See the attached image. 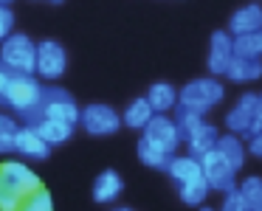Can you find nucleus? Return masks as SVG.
I'll use <instances>...</instances> for the list:
<instances>
[{
  "instance_id": "obj_1",
  "label": "nucleus",
  "mask_w": 262,
  "mask_h": 211,
  "mask_svg": "<svg viewBox=\"0 0 262 211\" xmlns=\"http://www.w3.org/2000/svg\"><path fill=\"white\" fill-rule=\"evenodd\" d=\"M79 115H82V110L76 107L74 96H71L68 90H62V87H46L40 104H37L34 110H29V113H23L20 119H23L26 127H37L42 119L65 121V124L76 127L79 124Z\"/></svg>"
},
{
  "instance_id": "obj_2",
  "label": "nucleus",
  "mask_w": 262,
  "mask_h": 211,
  "mask_svg": "<svg viewBox=\"0 0 262 211\" xmlns=\"http://www.w3.org/2000/svg\"><path fill=\"white\" fill-rule=\"evenodd\" d=\"M42 90H46V87L40 85V79H37L34 74H14L12 82H9V87H6V93H3V104L12 107L17 115H23V113H29V110H34L37 104H40Z\"/></svg>"
},
{
  "instance_id": "obj_3",
  "label": "nucleus",
  "mask_w": 262,
  "mask_h": 211,
  "mask_svg": "<svg viewBox=\"0 0 262 211\" xmlns=\"http://www.w3.org/2000/svg\"><path fill=\"white\" fill-rule=\"evenodd\" d=\"M223 96H226V87L220 85V79L217 76H203V79H192L181 90V104L194 107L198 113L206 115L211 107H217L223 102Z\"/></svg>"
},
{
  "instance_id": "obj_4",
  "label": "nucleus",
  "mask_w": 262,
  "mask_h": 211,
  "mask_svg": "<svg viewBox=\"0 0 262 211\" xmlns=\"http://www.w3.org/2000/svg\"><path fill=\"white\" fill-rule=\"evenodd\" d=\"M0 59L14 74H34L37 71V42L26 34H12L6 42H0Z\"/></svg>"
},
{
  "instance_id": "obj_5",
  "label": "nucleus",
  "mask_w": 262,
  "mask_h": 211,
  "mask_svg": "<svg viewBox=\"0 0 262 211\" xmlns=\"http://www.w3.org/2000/svg\"><path fill=\"white\" fill-rule=\"evenodd\" d=\"M0 189L14 192L23 200H29L34 192L42 189V183L26 163H20V160H3L0 163Z\"/></svg>"
},
{
  "instance_id": "obj_6",
  "label": "nucleus",
  "mask_w": 262,
  "mask_h": 211,
  "mask_svg": "<svg viewBox=\"0 0 262 211\" xmlns=\"http://www.w3.org/2000/svg\"><path fill=\"white\" fill-rule=\"evenodd\" d=\"M65 68H68V54H65V48L57 40H42L37 45V71L34 74L40 79L54 82L65 74Z\"/></svg>"
},
{
  "instance_id": "obj_7",
  "label": "nucleus",
  "mask_w": 262,
  "mask_h": 211,
  "mask_svg": "<svg viewBox=\"0 0 262 211\" xmlns=\"http://www.w3.org/2000/svg\"><path fill=\"white\" fill-rule=\"evenodd\" d=\"M200 163H203V175H206V180H209V186L214 189V192L226 194V192H231V189H237V169H234L217 149H211L209 155H203Z\"/></svg>"
},
{
  "instance_id": "obj_8",
  "label": "nucleus",
  "mask_w": 262,
  "mask_h": 211,
  "mask_svg": "<svg viewBox=\"0 0 262 211\" xmlns=\"http://www.w3.org/2000/svg\"><path fill=\"white\" fill-rule=\"evenodd\" d=\"M79 124L85 127L91 135H113L124 121H121V115L116 113L113 107H107V104H88L79 115Z\"/></svg>"
},
{
  "instance_id": "obj_9",
  "label": "nucleus",
  "mask_w": 262,
  "mask_h": 211,
  "mask_svg": "<svg viewBox=\"0 0 262 211\" xmlns=\"http://www.w3.org/2000/svg\"><path fill=\"white\" fill-rule=\"evenodd\" d=\"M256 107H259V93H243L237 99V104L231 107V113L226 115L228 132H234L239 138H251V124H254Z\"/></svg>"
},
{
  "instance_id": "obj_10",
  "label": "nucleus",
  "mask_w": 262,
  "mask_h": 211,
  "mask_svg": "<svg viewBox=\"0 0 262 211\" xmlns=\"http://www.w3.org/2000/svg\"><path fill=\"white\" fill-rule=\"evenodd\" d=\"M237 57L234 54V37L231 31H214L211 34V42H209V71L211 76H226L228 65H231V59Z\"/></svg>"
},
{
  "instance_id": "obj_11",
  "label": "nucleus",
  "mask_w": 262,
  "mask_h": 211,
  "mask_svg": "<svg viewBox=\"0 0 262 211\" xmlns=\"http://www.w3.org/2000/svg\"><path fill=\"white\" fill-rule=\"evenodd\" d=\"M144 138H149L152 144H161V147L169 149V152H175V149L181 147V141H183L175 119H169L166 113H155V119L144 127Z\"/></svg>"
},
{
  "instance_id": "obj_12",
  "label": "nucleus",
  "mask_w": 262,
  "mask_h": 211,
  "mask_svg": "<svg viewBox=\"0 0 262 211\" xmlns=\"http://www.w3.org/2000/svg\"><path fill=\"white\" fill-rule=\"evenodd\" d=\"M14 152L23 155V158H34V160H46L51 155V144L46 138H40V132L34 127H20L17 138H14Z\"/></svg>"
},
{
  "instance_id": "obj_13",
  "label": "nucleus",
  "mask_w": 262,
  "mask_h": 211,
  "mask_svg": "<svg viewBox=\"0 0 262 211\" xmlns=\"http://www.w3.org/2000/svg\"><path fill=\"white\" fill-rule=\"evenodd\" d=\"M166 175H169L172 183L181 189V186H186V183L203 177V163H200V158H194V155H175L169 169H166Z\"/></svg>"
},
{
  "instance_id": "obj_14",
  "label": "nucleus",
  "mask_w": 262,
  "mask_h": 211,
  "mask_svg": "<svg viewBox=\"0 0 262 211\" xmlns=\"http://www.w3.org/2000/svg\"><path fill=\"white\" fill-rule=\"evenodd\" d=\"M231 37H239V34H254V31H262V6L256 3H248V6L237 9L231 14Z\"/></svg>"
},
{
  "instance_id": "obj_15",
  "label": "nucleus",
  "mask_w": 262,
  "mask_h": 211,
  "mask_svg": "<svg viewBox=\"0 0 262 211\" xmlns=\"http://www.w3.org/2000/svg\"><path fill=\"white\" fill-rule=\"evenodd\" d=\"M138 158H141L144 166H149V169H169L172 158H175V152H169V149H164L161 144H152L149 138L141 135V141H138Z\"/></svg>"
},
{
  "instance_id": "obj_16",
  "label": "nucleus",
  "mask_w": 262,
  "mask_h": 211,
  "mask_svg": "<svg viewBox=\"0 0 262 211\" xmlns=\"http://www.w3.org/2000/svg\"><path fill=\"white\" fill-rule=\"evenodd\" d=\"M217 141H220V132L214 130L211 124H200L198 130L192 132V135L186 138V147H189V155H194V158H203V155H209L211 149H217Z\"/></svg>"
},
{
  "instance_id": "obj_17",
  "label": "nucleus",
  "mask_w": 262,
  "mask_h": 211,
  "mask_svg": "<svg viewBox=\"0 0 262 211\" xmlns=\"http://www.w3.org/2000/svg\"><path fill=\"white\" fill-rule=\"evenodd\" d=\"M121 192H124V180L113 169H104L96 177V183H93V197H96V203H113Z\"/></svg>"
},
{
  "instance_id": "obj_18",
  "label": "nucleus",
  "mask_w": 262,
  "mask_h": 211,
  "mask_svg": "<svg viewBox=\"0 0 262 211\" xmlns=\"http://www.w3.org/2000/svg\"><path fill=\"white\" fill-rule=\"evenodd\" d=\"M147 99H149L155 113H169V110H175L178 104H181V90H175L169 82H155V85L149 87Z\"/></svg>"
},
{
  "instance_id": "obj_19",
  "label": "nucleus",
  "mask_w": 262,
  "mask_h": 211,
  "mask_svg": "<svg viewBox=\"0 0 262 211\" xmlns=\"http://www.w3.org/2000/svg\"><path fill=\"white\" fill-rule=\"evenodd\" d=\"M152 119H155V110H152V104H149L147 96H144V99H133V102L127 104L124 115H121V121H124L130 130H144Z\"/></svg>"
},
{
  "instance_id": "obj_20",
  "label": "nucleus",
  "mask_w": 262,
  "mask_h": 211,
  "mask_svg": "<svg viewBox=\"0 0 262 211\" xmlns=\"http://www.w3.org/2000/svg\"><path fill=\"white\" fill-rule=\"evenodd\" d=\"M226 76L231 82H254L262 76V59L254 57H234L231 65H228Z\"/></svg>"
},
{
  "instance_id": "obj_21",
  "label": "nucleus",
  "mask_w": 262,
  "mask_h": 211,
  "mask_svg": "<svg viewBox=\"0 0 262 211\" xmlns=\"http://www.w3.org/2000/svg\"><path fill=\"white\" fill-rule=\"evenodd\" d=\"M217 152H220L237 172L243 169V163H245V147H243V138H239V135H234V132L220 135V141H217Z\"/></svg>"
},
{
  "instance_id": "obj_22",
  "label": "nucleus",
  "mask_w": 262,
  "mask_h": 211,
  "mask_svg": "<svg viewBox=\"0 0 262 211\" xmlns=\"http://www.w3.org/2000/svg\"><path fill=\"white\" fill-rule=\"evenodd\" d=\"M37 132H40V138H46L51 147H57V144H65L71 135H74V127L65 124V121H54V119H42L40 124L34 127Z\"/></svg>"
},
{
  "instance_id": "obj_23",
  "label": "nucleus",
  "mask_w": 262,
  "mask_h": 211,
  "mask_svg": "<svg viewBox=\"0 0 262 211\" xmlns=\"http://www.w3.org/2000/svg\"><path fill=\"white\" fill-rule=\"evenodd\" d=\"M175 124L181 130V138L186 141L200 124H203V113H198L194 107H186V104H178L175 107Z\"/></svg>"
},
{
  "instance_id": "obj_24",
  "label": "nucleus",
  "mask_w": 262,
  "mask_h": 211,
  "mask_svg": "<svg viewBox=\"0 0 262 211\" xmlns=\"http://www.w3.org/2000/svg\"><path fill=\"white\" fill-rule=\"evenodd\" d=\"M234 54H237V57H254V59H262V31L234 37Z\"/></svg>"
},
{
  "instance_id": "obj_25",
  "label": "nucleus",
  "mask_w": 262,
  "mask_h": 211,
  "mask_svg": "<svg viewBox=\"0 0 262 211\" xmlns=\"http://www.w3.org/2000/svg\"><path fill=\"white\" fill-rule=\"evenodd\" d=\"M209 180H206V175L203 177H198V180H192V183H186V186H181L178 192H181V200L186 205H203V200H206V194H209Z\"/></svg>"
},
{
  "instance_id": "obj_26",
  "label": "nucleus",
  "mask_w": 262,
  "mask_h": 211,
  "mask_svg": "<svg viewBox=\"0 0 262 211\" xmlns=\"http://www.w3.org/2000/svg\"><path fill=\"white\" fill-rule=\"evenodd\" d=\"M237 189L243 192V197H245V203H248L251 211H262V177L251 175V177H245Z\"/></svg>"
},
{
  "instance_id": "obj_27",
  "label": "nucleus",
  "mask_w": 262,
  "mask_h": 211,
  "mask_svg": "<svg viewBox=\"0 0 262 211\" xmlns=\"http://www.w3.org/2000/svg\"><path fill=\"white\" fill-rule=\"evenodd\" d=\"M17 121L0 113V155L14 152V138H17Z\"/></svg>"
},
{
  "instance_id": "obj_28",
  "label": "nucleus",
  "mask_w": 262,
  "mask_h": 211,
  "mask_svg": "<svg viewBox=\"0 0 262 211\" xmlns=\"http://www.w3.org/2000/svg\"><path fill=\"white\" fill-rule=\"evenodd\" d=\"M20 211H54V200H51V194H48L46 189H40V192H34L29 200H26Z\"/></svg>"
},
{
  "instance_id": "obj_29",
  "label": "nucleus",
  "mask_w": 262,
  "mask_h": 211,
  "mask_svg": "<svg viewBox=\"0 0 262 211\" xmlns=\"http://www.w3.org/2000/svg\"><path fill=\"white\" fill-rule=\"evenodd\" d=\"M220 211H251V208H248V203H245L243 192H239V189H231V192H226V197H223Z\"/></svg>"
},
{
  "instance_id": "obj_30",
  "label": "nucleus",
  "mask_w": 262,
  "mask_h": 211,
  "mask_svg": "<svg viewBox=\"0 0 262 211\" xmlns=\"http://www.w3.org/2000/svg\"><path fill=\"white\" fill-rule=\"evenodd\" d=\"M12 34H14V12L6 3H0V42H6Z\"/></svg>"
},
{
  "instance_id": "obj_31",
  "label": "nucleus",
  "mask_w": 262,
  "mask_h": 211,
  "mask_svg": "<svg viewBox=\"0 0 262 211\" xmlns=\"http://www.w3.org/2000/svg\"><path fill=\"white\" fill-rule=\"evenodd\" d=\"M26 200L14 192H6V189H0V211H20L23 208Z\"/></svg>"
},
{
  "instance_id": "obj_32",
  "label": "nucleus",
  "mask_w": 262,
  "mask_h": 211,
  "mask_svg": "<svg viewBox=\"0 0 262 211\" xmlns=\"http://www.w3.org/2000/svg\"><path fill=\"white\" fill-rule=\"evenodd\" d=\"M12 76H14V71H9L6 62L0 59V102H3V93H6V87H9V82H12Z\"/></svg>"
},
{
  "instance_id": "obj_33",
  "label": "nucleus",
  "mask_w": 262,
  "mask_h": 211,
  "mask_svg": "<svg viewBox=\"0 0 262 211\" xmlns=\"http://www.w3.org/2000/svg\"><path fill=\"white\" fill-rule=\"evenodd\" d=\"M248 149H251V155L262 158V132H259V135H254V138L248 141Z\"/></svg>"
},
{
  "instance_id": "obj_34",
  "label": "nucleus",
  "mask_w": 262,
  "mask_h": 211,
  "mask_svg": "<svg viewBox=\"0 0 262 211\" xmlns=\"http://www.w3.org/2000/svg\"><path fill=\"white\" fill-rule=\"evenodd\" d=\"M200 211H214V208H209V205H200Z\"/></svg>"
},
{
  "instance_id": "obj_35",
  "label": "nucleus",
  "mask_w": 262,
  "mask_h": 211,
  "mask_svg": "<svg viewBox=\"0 0 262 211\" xmlns=\"http://www.w3.org/2000/svg\"><path fill=\"white\" fill-rule=\"evenodd\" d=\"M48 3H62V0H48Z\"/></svg>"
},
{
  "instance_id": "obj_36",
  "label": "nucleus",
  "mask_w": 262,
  "mask_h": 211,
  "mask_svg": "<svg viewBox=\"0 0 262 211\" xmlns=\"http://www.w3.org/2000/svg\"><path fill=\"white\" fill-rule=\"evenodd\" d=\"M113 211H130V208H113Z\"/></svg>"
}]
</instances>
